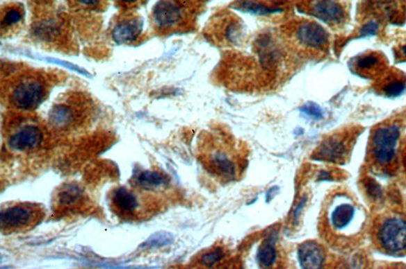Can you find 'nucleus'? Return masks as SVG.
<instances>
[{
	"mask_svg": "<svg viewBox=\"0 0 406 269\" xmlns=\"http://www.w3.org/2000/svg\"><path fill=\"white\" fill-rule=\"evenodd\" d=\"M280 37L284 46L297 57L320 58L328 53L329 33L312 20H293L282 26Z\"/></svg>",
	"mask_w": 406,
	"mask_h": 269,
	"instance_id": "nucleus-1",
	"label": "nucleus"
},
{
	"mask_svg": "<svg viewBox=\"0 0 406 269\" xmlns=\"http://www.w3.org/2000/svg\"><path fill=\"white\" fill-rule=\"evenodd\" d=\"M200 161L211 175L231 182L238 177L241 162L234 144L222 134H207L201 147Z\"/></svg>",
	"mask_w": 406,
	"mask_h": 269,
	"instance_id": "nucleus-2",
	"label": "nucleus"
},
{
	"mask_svg": "<svg viewBox=\"0 0 406 269\" xmlns=\"http://www.w3.org/2000/svg\"><path fill=\"white\" fill-rule=\"evenodd\" d=\"M244 22L238 16L222 11L212 16L205 29L209 41L218 46H238L245 35Z\"/></svg>",
	"mask_w": 406,
	"mask_h": 269,
	"instance_id": "nucleus-3",
	"label": "nucleus"
},
{
	"mask_svg": "<svg viewBox=\"0 0 406 269\" xmlns=\"http://www.w3.org/2000/svg\"><path fill=\"white\" fill-rule=\"evenodd\" d=\"M189 2L179 4L173 1L158 2L152 11V15L157 26L161 28H172L182 24H194L198 18L202 2Z\"/></svg>",
	"mask_w": 406,
	"mask_h": 269,
	"instance_id": "nucleus-4",
	"label": "nucleus"
},
{
	"mask_svg": "<svg viewBox=\"0 0 406 269\" xmlns=\"http://www.w3.org/2000/svg\"><path fill=\"white\" fill-rule=\"evenodd\" d=\"M400 134L401 131L397 125L383 126L374 132L371 139V155L377 164L386 166L393 161Z\"/></svg>",
	"mask_w": 406,
	"mask_h": 269,
	"instance_id": "nucleus-5",
	"label": "nucleus"
},
{
	"mask_svg": "<svg viewBox=\"0 0 406 269\" xmlns=\"http://www.w3.org/2000/svg\"><path fill=\"white\" fill-rule=\"evenodd\" d=\"M300 12L315 17L331 27H340L348 19V11L343 4L336 1H308L298 5Z\"/></svg>",
	"mask_w": 406,
	"mask_h": 269,
	"instance_id": "nucleus-6",
	"label": "nucleus"
},
{
	"mask_svg": "<svg viewBox=\"0 0 406 269\" xmlns=\"http://www.w3.org/2000/svg\"><path fill=\"white\" fill-rule=\"evenodd\" d=\"M383 248L397 254L406 250V223L398 218H389L382 224L379 232Z\"/></svg>",
	"mask_w": 406,
	"mask_h": 269,
	"instance_id": "nucleus-7",
	"label": "nucleus"
},
{
	"mask_svg": "<svg viewBox=\"0 0 406 269\" xmlns=\"http://www.w3.org/2000/svg\"><path fill=\"white\" fill-rule=\"evenodd\" d=\"M387 60L380 52H369L357 55L351 61L355 74L366 78H380L387 70Z\"/></svg>",
	"mask_w": 406,
	"mask_h": 269,
	"instance_id": "nucleus-8",
	"label": "nucleus"
},
{
	"mask_svg": "<svg viewBox=\"0 0 406 269\" xmlns=\"http://www.w3.org/2000/svg\"><path fill=\"white\" fill-rule=\"evenodd\" d=\"M44 98V88L40 83L28 80L17 86L11 99L17 107L25 110H35L42 103Z\"/></svg>",
	"mask_w": 406,
	"mask_h": 269,
	"instance_id": "nucleus-9",
	"label": "nucleus"
},
{
	"mask_svg": "<svg viewBox=\"0 0 406 269\" xmlns=\"http://www.w3.org/2000/svg\"><path fill=\"white\" fill-rule=\"evenodd\" d=\"M348 153V144L346 138L334 136L327 138L315 150L312 159L328 162H341Z\"/></svg>",
	"mask_w": 406,
	"mask_h": 269,
	"instance_id": "nucleus-10",
	"label": "nucleus"
},
{
	"mask_svg": "<svg viewBox=\"0 0 406 269\" xmlns=\"http://www.w3.org/2000/svg\"><path fill=\"white\" fill-rule=\"evenodd\" d=\"M375 89L382 96L396 98L406 91V75L398 70H389L377 80Z\"/></svg>",
	"mask_w": 406,
	"mask_h": 269,
	"instance_id": "nucleus-11",
	"label": "nucleus"
},
{
	"mask_svg": "<svg viewBox=\"0 0 406 269\" xmlns=\"http://www.w3.org/2000/svg\"><path fill=\"white\" fill-rule=\"evenodd\" d=\"M35 218L31 207L25 205H15L1 211L0 223L3 229H18L25 227Z\"/></svg>",
	"mask_w": 406,
	"mask_h": 269,
	"instance_id": "nucleus-12",
	"label": "nucleus"
},
{
	"mask_svg": "<svg viewBox=\"0 0 406 269\" xmlns=\"http://www.w3.org/2000/svg\"><path fill=\"white\" fill-rule=\"evenodd\" d=\"M43 139L44 134L40 128L35 125H27L11 136L8 144L10 148L15 150H31L38 148Z\"/></svg>",
	"mask_w": 406,
	"mask_h": 269,
	"instance_id": "nucleus-13",
	"label": "nucleus"
},
{
	"mask_svg": "<svg viewBox=\"0 0 406 269\" xmlns=\"http://www.w3.org/2000/svg\"><path fill=\"white\" fill-rule=\"evenodd\" d=\"M298 261L302 269H321L325 257L320 245L311 241L303 243L298 250Z\"/></svg>",
	"mask_w": 406,
	"mask_h": 269,
	"instance_id": "nucleus-14",
	"label": "nucleus"
},
{
	"mask_svg": "<svg viewBox=\"0 0 406 269\" xmlns=\"http://www.w3.org/2000/svg\"><path fill=\"white\" fill-rule=\"evenodd\" d=\"M143 20L139 17L118 24L112 32V37L117 44H127L137 40L143 31Z\"/></svg>",
	"mask_w": 406,
	"mask_h": 269,
	"instance_id": "nucleus-15",
	"label": "nucleus"
},
{
	"mask_svg": "<svg viewBox=\"0 0 406 269\" xmlns=\"http://www.w3.org/2000/svg\"><path fill=\"white\" fill-rule=\"evenodd\" d=\"M112 204L115 209L122 214H129L137 209L138 201L134 194L124 187H118L114 190L111 196Z\"/></svg>",
	"mask_w": 406,
	"mask_h": 269,
	"instance_id": "nucleus-16",
	"label": "nucleus"
},
{
	"mask_svg": "<svg viewBox=\"0 0 406 269\" xmlns=\"http://www.w3.org/2000/svg\"><path fill=\"white\" fill-rule=\"evenodd\" d=\"M135 181L138 186L147 190L165 186L169 183V179L162 173L149 171L138 173Z\"/></svg>",
	"mask_w": 406,
	"mask_h": 269,
	"instance_id": "nucleus-17",
	"label": "nucleus"
},
{
	"mask_svg": "<svg viewBox=\"0 0 406 269\" xmlns=\"http://www.w3.org/2000/svg\"><path fill=\"white\" fill-rule=\"evenodd\" d=\"M233 4L234 9L243 11V12L250 13L256 15H269L283 12L284 9L273 6L261 4L252 1H239Z\"/></svg>",
	"mask_w": 406,
	"mask_h": 269,
	"instance_id": "nucleus-18",
	"label": "nucleus"
},
{
	"mask_svg": "<svg viewBox=\"0 0 406 269\" xmlns=\"http://www.w3.org/2000/svg\"><path fill=\"white\" fill-rule=\"evenodd\" d=\"M355 209L352 205L343 204L338 205L331 215V223L335 229L346 228L353 220Z\"/></svg>",
	"mask_w": 406,
	"mask_h": 269,
	"instance_id": "nucleus-19",
	"label": "nucleus"
},
{
	"mask_svg": "<svg viewBox=\"0 0 406 269\" xmlns=\"http://www.w3.org/2000/svg\"><path fill=\"white\" fill-rule=\"evenodd\" d=\"M73 112L65 105H56L54 106L49 113L51 123L56 127L63 128L70 125L73 120Z\"/></svg>",
	"mask_w": 406,
	"mask_h": 269,
	"instance_id": "nucleus-20",
	"label": "nucleus"
},
{
	"mask_svg": "<svg viewBox=\"0 0 406 269\" xmlns=\"http://www.w3.org/2000/svg\"><path fill=\"white\" fill-rule=\"evenodd\" d=\"M257 259L264 268L273 266L276 259V250L275 248V240L273 236H270L265 240L257 252Z\"/></svg>",
	"mask_w": 406,
	"mask_h": 269,
	"instance_id": "nucleus-21",
	"label": "nucleus"
},
{
	"mask_svg": "<svg viewBox=\"0 0 406 269\" xmlns=\"http://www.w3.org/2000/svg\"><path fill=\"white\" fill-rule=\"evenodd\" d=\"M174 242L173 235L168 232H158L146 241L143 246L147 248H163L171 245Z\"/></svg>",
	"mask_w": 406,
	"mask_h": 269,
	"instance_id": "nucleus-22",
	"label": "nucleus"
},
{
	"mask_svg": "<svg viewBox=\"0 0 406 269\" xmlns=\"http://www.w3.org/2000/svg\"><path fill=\"white\" fill-rule=\"evenodd\" d=\"M81 190L76 186H69L59 194V203L61 205H70L81 198Z\"/></svg>",
	"mask_w": 406,
	"mask_h": 269,
	"instance_id": "nucleus-23",
	"label": "nucleus"
},
{
	"mask_svg": "<svg viewBox=\"0 0 406 269\" xmlns=\"http://www.w3.org/2000/svg\"><path fill=\"white\" fill-rule=\"evenodd\" d=\"M300 111L302 114L312 117L313 119L317 121L323 119L324 117L323 110H321L318 104L312 102H309L302 105L300 108Z\"/></svg>",
	"mask_w": 406,
	"mask_h": 269,
	"instance_id": "nucleus-24",
	"label": "nucleus"
},
{
	"mask_svg": "<svg viewBox=\"0 0 406 269\" xmlns=\"http://www.w3.org/2000/svg\"><path fill=\"white\" fill-rule=\"evenodd\" d=\"M224 257V252L222 249L218 248L210 253L206 254L202 257L201 263L203 266L211 268Z\"/></svg>",
	"mask_w": 406,
	"mask_h": 269,
	"instance_id": "nucleus-25",
	"label": "nucleus"
},
{
	"mask_svg": "<svg viewBox=\"0 0 406 269\" xmlns=\"http://www.w3.org/2000/svg\"><path fill=\"white\" fill-rule=\"evenodd\" d=\"M22 19V15L19 9H10L6 12L1 21L2 27H9L18 24Z\"/></svg>",
	"mask_w": 406,
	"mask_h": 269,
	"instance_id": "nucleus-26",
	"label": "nucleus"
},
{
	"mask_svg": "<svg viewBox=\"0 0 406 269\" xmlns=\"http://www.w3.org/2000/svg\"><path fill=\"white\" fill-rule=\"evenodd\" d=\"M380 24L377 21L371 20L361 26L359 30V37H365L375 36L380 31Z\"/></svg>",
	"mask_w": 406,
	"mask_h": 269,
	"instance_id": "nucleus-27",
	"label": "nucleus"
},
{
	"mask_svg": "<svg viewBox=\"0 0 406 269\" xmlns=\"http://www.w3.org/2000/svg\"><path fill=\"white\" fill-rule=\"evenodd\" d=\"M393 51L397 60H400V62L406 61V42L400 43L399 46L394 48Z\"/></svg>",
	"mask_w": 406,
	"mask_h": 269,
	"instance_id": "nucleus-28",
	"label": "nucleus"
},
{
	"mask_svg": "<svg viewBox=\"0 0 406 269\" xmlns=\"http://www.w3.org/2000/svg\"><path fill=\"white\" fill-rule=\"evenodd\" d=\"M366 189H368V193L373 198L380 197L381 195V189L375 182L369 180L366 184Z\"/></svg>",
	"mask_w": 406,
	"mask_h": 269,
	"instance_id": "nucleus-29",
	"label": "nucleus"
},
{
	"mask_svg": "<svg viewBox=\"0 0 406 269\" xmlns=\"http://www.w3.org/2000/svg\"><path fill=\"white\" fill-rule=\"evenodd\" d=\"M307 202V199L306 197H304L301 199L300 204L298 205L295 212H294V221L295 224L297 223L298 218H300L301 215V211L303 210L304 207L306 206Z\"/></svg>",
	"mask_w": 406,
	"mask_h": 269,
	"instance_id": "nucleus-30",
	"label": "nucleus"
},
{
	"mask_svg": "<svg viewBox=\"0 0 406 269\" xmlns=\"http://www.w3.org/2000/svg\"><path fill=\"white\" fill-rule=\"evenodd\" d=\"M278 192L279 188L277 186L270 188L266 193L267 203H270L275 198V196L277 195Z\"/></svg>",
	"mask_w": 406,
	"mask_h": 269,
	"instance_id": "nucleus-31",
	"label": "nucleus"
},
{
	"mask_svg": "<svg viewBox=\"0 0 406 269\" xmlns=\"http://www.w3.org/2000/svg\"><path fill=\"white\" fill-rule=\"evenodd\" d=\"M318 179L319 181H330L332 179L331 175L327 171H320L318 173Z\"/></svg>",
	"mask_w": 406,
	"mask_h": 269,
	"instance_id": "nucleus-32",
	"label": "nucleus"
}]
</instances>
